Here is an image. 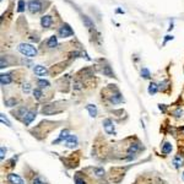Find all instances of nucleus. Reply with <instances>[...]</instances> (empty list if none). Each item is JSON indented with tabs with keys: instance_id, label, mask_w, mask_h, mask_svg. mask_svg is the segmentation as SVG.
<instances>
[{
	"instance_id": "obj_1",
	"label": "nucleus",
	"mask_w": 184,
	"mask_h": 184,
	"mask_svg": "<svg viewBox=\"0 0 184 184\" xmlns=\"http://www.w3.org/2000/svg\"><path fill=\"white\" fill-rule=\"evenodd\" d=\"M17 49H19V52H20L22 55H25V56H27V58H33V56L37 55V49H36V47H33L32 44L21 43V44H19Z\"/></svg>"
},
{
	"instance_id": "obj_2",
	"label": "nucleus",
	"mask_w": 184,
	"mask_h": 184,
	"mask_svg": "<svg viewBox=\"0 0 184 184\" xmlns=\"http://www.w3.org/2000/svg\"><path fill=\"white\" fill-rule=\"evenodd\" d=\"M27 8H28L29 12L37 14L42 10V3L39 2V0H29L28 4H27Z\"/></svg>"
},
{
	"instance_id": "obj_3",
	"label": "nucleus",
	"mask_w": 184,
	"mask_h": 184,
	"mask_svg": "<svg viewBox=\"0 0 184 184\" xmlns=\"http://www.w3.org/2000/svg\"><path fill=\"white\" fill-rule=\"evenodd\" d=\"M58 33H59V37L66 38V37H70V36L74 35V31L71 29V27H70L68 23H64L63 26L59 28V32H58Z\"/></svg>"
},
{
	"instance_id": "obj_4",
	"label": "nucleus",
	"mask_w": 184,
	"mask_h": 184,
	"mask_svg": "<svg viewBox=\"0 0 184 184\" xmlns=\"http://www.w3.org/2000/svg\"><path fill=\"white\" fill-rule=\"evenodd\" d=\"M103 128H104L107 134H109V135L114 134V124H113V121L111 119H104L103 120Z\"/></svg>"
},
{
	"instance_id": "obj_5",
	"label": "nucleus",
	"mask_w": 184,
	"mask_h": 184,
	"mask_svg": "<svg viewBox=\"0 0 184 184\" xmlns=\"http://www.w3.org/2000/svg\"><path fill=\"white\" fill-rule=\"evenodd\" d=\"M8 180H9L11 184H25L23 179H22L20 175L14 174V173H11V174L8 175Z\"/></svg>"
},
{
	"instance_id": "obj_6",
	"label": "nucleus",
	"mask_w": 184,
	"mask_h": 184,
	"mask_svg": "<svg viewBox=\"0 0 184 184\" xmlns=\"http://www.w3.org/2000/svg\"><path fill=\"white\" fill-rule=\"evenodd\" d=\"M53 23V19L50 15H44L42 19H41V26L44 27V28H49Z\"/></svg>"
},
{
	"instance_id": "obj_7",
	"label": "nucleus",
	"mask_w": 184,
	"mask_h": 184,
	"mask_svg": "<svg viewBox=\"0 0 184 184\" xmlns=\"http://www.w3.org/2000/svg\"><path fill=\"white\" fill-rule=\"evenodd\" d=\"M33 71H35V74H36L37 76H44V75H47V73H48V70H47L43 65H36V66L33 68Z\"/></svg>"
},
{
	"instance_id": "obj_8",
	"label": "nucleus",
	"mask_w": 184,
	"mask_h": 184,
	"mask_svg": "<svg viewBox=\"0 0 184 184\" xmlns=\"http://www.w3.org/2000/svg\"><path fill=\"white\" fill-rule=\"evenodd\" d=\"M65 145H66L68 147H70V148L75 147V146L77 145V138H76L75 135H70V136L66 139V141H65Z\"/></svg>"
},
{
	"instance_id": "obj_9",
	"label": "nucleus",
	"mask_w": 184,
	"mask_h": 184,
	"mask_svg": "<svg viewBox=\"0 0 184 184\" xmlns=\"http://www.w3.org/2000/svg\"><path fill=\"white\" fill-rule=\"evenodd\" d=\"M70 136V134H69V131L68 130H63L60 133V136L53 142V144H59V142H63V141H66V139Z\"/></svg>"
},
{
	"instance_id": "obj_10",
	"label": "nucleus",
	"mask_w": 184,
	"mask_h": 184,
	"mask_svg": "<svg viewBox=\"0 0 184 184\" xmlns=\"http://www.w3.org/2000/svg\"><path fill=\"white\" fill-rule=\"evenodd\" d=\"M35 118H36V113H33V112H27V114L23 117V123H25L26 125H28V124H31V121H32Z\"/></svg>"
},
{
	"instance_id": "obj_11",
	"label": "nucleus",
	"mask_w": 184,
	"mask_h": 184,
	"mask_svg": "<svg viewBox=\"0 0 184 184\" xmlns=\"http://www.w3.org/2000/svg\"><path fill=\"white\" fill-rule=\"evenodd\" d=\"M12 81L11 79V75L10 74H2L0 75V82H2V85H9L10 82Z\"/></svg>"
},
{
	"instance_id": "obj_12",
	"label": "nucleus",
	"mask_w": 184,
	"mask_h": 184,
	"mask_svg": "<svg viewBox=\"0 0 184 184\" xmlns=\"http://www.w3.org/2000/svg\"><path fill=\"white\" fill-rule=\"evenodd\" d=\"M82 21H83V23H85V26H86L87 28H95V23H94V21H92L88 16L82 15Z\"/></svg>"
},
{
	"instance_id": "obj_13",
	"label": "nucleus",
	"mask_w": 184,
	"mask_h": 184,
	"mask_svg": "<svg viewBox=\"0 0 184 184\" xmlns=\"http://www.w3.org/2000/svg\"><path fill=\"white\" fill-rule=\"evenodd\" d=\"M56 46H58V37L56 36H52L48 39V42H47V47L48 48H55Z\"/></svg>"
},
{
	"instance_id": "obj_14",
	"label": "nucleus",
	"mask_w": 184,
	"mask_h": 184,
	"mask_svg": "<svg viewBox=\"0 0 184 184\" xmlns=\"http://www.w3.org/2000/svg\"><path fill=\"white\" fill-rule=\"evenodd\" d=\"M86 109L88 111V113H90V115H91L92 118H95V117L97 115V108H96V106H94V104H87V106H86Z\"/></svg>"
},
{
	"instance_id": "obj_15",
	"label": "nucleus",
	"mask_w": 184,
	"mask_h": 184,
	"mask_svg": "<svg viewBox=\"0 0 184 184\" xmlns=\"http://www.w3.org/2000/svg\"><path fill=\"white\" fill-rule=\"evenodd\" d=\"M161 151H162V153H165V155H168V153H171V152H172V144L165 142V144L162 145V147H161Z\"/></svg>"
},
{
	"instance_id": "obj_16",
	"label": "nucleus",
	"mask_w": 184,
	"mask_h": 184,
	"mask_svg": "<svg viewBox=\"0 0 184 184\" xmlns=\"http://www.w3.org/2000/svg\"><path fill=\"white\" fill-rule=\"evenodd\" d=\"M158 85L157 83H155V82H151L150 83V86H148V88H147V91H148V94L150 95H155L156 94V92L158 91Z\"/></svg>"
},
{
	"instance_id": "obj_17",
	"label": "nucleus",
	"mask_w": 184,
	"mask_h": 184,
	"mask_svg": "<svg viewBox=\"0 0 184 184\" xmlns=\"http://www.w3.org/2000/svg\"><path fill=\"white\" fill-rule=\"evenodd\" d=\"M111 102H112L113 104L120 103V102H123V96H121L120 94H115V95H112V97H111Z\"/></svg>"
},
{
	"instance_id": "obj_18",
	"label": "nucleus",
	"mask_w": 184,
	"mask_h": 184,
	"mask_svg": "<svg viewBox=\"0 0 184 184\" xmlns=\"http://www.w3.org/2000/svg\"><path fill=\"white\" fill-rule=\"evenodd\" d=\"M139 148H140L139 144H133V145H130V146H129V148H128V153H129V155H135Z\"/></svg>"
},
{
	"instance_id": "obj_19",
	"label": "nucleus",
	"mask_w": 184,
	"mask_h": 184,
	"mask_svg": "<svg viewBox=\"0 0 184 184\" xmlns=\"http://www.w3.org/2000/svg\"><path fill=\"white\" fill-rule=\"evenodd\" d=\"M173 165H174L175 168H179V167L183 165V158H182L180 156H175V157L173 158Z\"/></svg>"
},
{
	"instance_id": "obj_20",
	"label": "nucleus",
	"mask_w": 184,
	"mask_h": 184,
	"mask_svg": "<svg viewBox=\"0 0 184 184\" xmlns=\"http://www.w3.org/2000/svg\"><path fill=\"white\" fill-rule=\"evenodd\" d=\"M102 73L104 74V75H107V76H109V77H113L114 76V74H113V71L111 70V66H108V65H106L103 69H102Z\"/></svg>"
},
{
	"instance_id": "obj_21",
	"label": "nucleus",
	"mask_w": 184,
	"mask_h": 184,
	"mask_svg": "<svg viewBox=\"0 0 184 184\" xmlns=\"http://www.w3.org/2000/svg\"><path fill=\"white\" fill-rule=\"evenodd\" d=\"M25 9H26L25 0H19V3H17V11H19V12H22V11H25Z\"/></svg>"
},
{
	"instance_id": "obj_22",
	"label": "nucleus",
	"mask_w": 184,
	"mask_h": 184,
	"mask_svg": "<svg viewBox=\"0 0 184 184\" xmlns=\"http://www.w3.org/2000/svg\"><path fill=\"white\" fill-rule=\"evenodd\" d=\"M37 85H38L41 88H43V87H49V81H47V80H44V79H41V80H38Z\"/></svg>"
},
{
	"instance_id": "obj_23",
	"label": "nucleus",
	"mask_w": 184,
	"mask_h": 184,
	"mask_svg": "<svg viewBox=\"0 0 184 184\" xmlns=\"http://www.w3.org/2000/svg\"><path fill=\"white\" fill-rule=\"evenodd\" d=\"M94 173H95L96 177H103L104 175V169L103 168H95Z\"/></svg>"
},
{
	"instance_id": "obj_24",
	"label": "nucleus",
	"mask_w": 184,
	"mask_h": 184,
	"mask_svg": "<svg viewBox=\"0 0 184 184\" xmlns=\"http://www.w3.org/2000/svg\"><path fill=\"white\" fill-rule=\"evenodd\" d=\"M0 120H2V123H3V124H6L8 127H11V123L9 121V119L4 115V114H0Z\"/></svg>"
},
{
	"instance_id": "obj_25",
	"label": "nucleus",
	"mask_w": 184,
	"mask_h": 184,
	"mask_svg": "<svg viewBox=\"0 0 184 184\" xmlns=\"http://www.w3.org/2000/svg\"><path fill=\"white\" fill-rule=\"evenodd\" d=\"M33 96L36 97V100H39V98L43 96V95H42V91H41L39 88H35V90H33Z\"/></svg>"
},
{
	"instance_id": "obj_26",
	"label": "nucleus",
	"mask_w": 184,
	"mask_h": 184,
	"mask_svg": "<svg viewBox=\"0 0 184 184\" xmlns=\"http://www.w3.org/2000/svg\"><path fill=\"white\" fill-rule=\"evenodd\" d=\"M141 76L144 77V79H150V71H148V69H146V68H144L142 70H141Z\"/></svg>"
},
{
	"instance_id": "obj_27",
	"label": "nucleus",
	"mask_w": 184,
	"mask_h": 184,
	"mask_svg": "<svg viewBox=\"0 0 184 184\" xmlns=\"http://www.w3.org/2000/svg\"><path fill=\"white\" fill-rule=\"evenodd\" d=\"M22 91L25 92V94H29L31 92V85L29 83H23L22 85Z\"/></svg>"
},
{
	"instance_id": "obj_28",
	"label": "nucleus",
	"mask_w": 184,
	"mask_h": 184,
	"mask_svg": "<svg viewBox=\"0 0 184 184\" xmlns=\"http://www.w3.org/2000/svg\"><path fill=\"white\" fill-rule=\"evenodd\" d=\"M32 184H46V183L41 177H35L32 180Z\"/></svg>"
},
{
	"instance_id": "obj_29",
	"label": "nucleus",
	"mask_w": 184,
	"mask_h": 184,
	"mask_svg": "<svg viewBox=\"0 0 184 184\" xmlns=\"http://www.w3.org/2000/svg\"><path fill=\"white\" fill-rule=\"evenodd\" d=\"M16 103H17V101H16L15 98H11V100H8V101H6V104H8L9 107H12V106H15Z\"/></svg>"
},
{
	"instance_id": "obj_30",
	"label": "nucleus",
	"mask_w": 184,
	"mask_h": 184,
	"mask_svg": "<svg viewBox=\"0 0 184 184\" xmlns=\"http://www.w3.org/2000/svg\"><path fill=\"white\" fill-rule=\"evenodd\" d=\"M75 184H86V183H85V180H83L81 177L76 175V177H75Z\"/></svg>"
},
{
	"instance_id": "obj_31",
	"label": "nucleus",
	"mask_w": 184,
	"mask_h": 184,
	"mask_svg": "<svg viewBox=\"0 0 184 184\" xmlns=\"http://www.w3.org/2000/svg\"><path fill=\"white\" fill-rule=\"evenodd\" d=\"M0 151H2V155H0V158L4 160V157H5V153H6V148H5V147H2V148H0Z\"/></svg>"
},
{
	"instance_id": "obj_32",
	"label": "nucleus",
	"mask_w": 184,
	"mask_h": 184,
	"mask_svg": "<svg viewBox=\"0 0 184 184\" xmlns=\"http://www.w3.org/2000/svg\"><path fill=\"white\" fill-rule=\"evenodd\" d=\"M6 66H8V63L5 61V58H4V56H2V66H0V68L4 69V68H6Z\"/></svg>"
},
{
	"instance_id": "obj_33",
	"label": "nucleus",
	"mask_w": 184,
	"mask_h": 184,
	"mask_svg": "<svg viewBox=\"0 0 184 184\" xmlns=\"http://www.w3.org/2000/svg\"><path fill=\"white\" fill-rule=\"evenodd\" d=\"M174 114H175V117H180V115L183 114V111H182V109H178V111L174 112Z\"/></svg>"
},
{
	"instance_id": "obj_34",
	"label": "nucleus",
	"mask_w": 184,
	"mask_h": 184,
	"mask_svg": "<svg viewBox=\"0 0 184 184\" xmlns=\"http://www.w3.org/2000/svg\"><path fill=\"white\" fill-rule=\"evenodd\" d=\"M158 108H160L162 112H166V107H165V104H160V106H158Z\"/></svg>"
},
{
	"instance_id": "obj_35",
	"label": "nucleus",
	"mask_w": 184,
	"mask_h": 184,
	"mask_svg": "<svg viewBox=\"0 0 184 184\" xmlns=\"http://www.w3.org/2000/svg\"><path fill=\"white\" fill-rule=\"evenodd\" d=\"M169 39H173V36H166V38H165V43H166L167 41H169Z\"/></svg>"
},
{
	"instance_id": "obj_36",
	"label": "nucleus",
	"mask_w": 184,
	"mask_h": 184,
	"mask_svg": "<svg viewBox=\"0 0 184 184\" xmlns=\"http://www.w3.org/2000/svg\"><path fill=\"white\" fill-rule=\"evenodd\" d=\"M182 177H183V180H184V172H183V174H182Z\"/></svg>"
}]
</instances>
